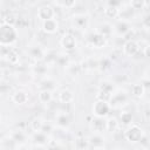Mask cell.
<instances>
[{"mask_svg": "<svg viewBox=\"0 0 150 150\" xmlns=\"http://www.w3.org/2000/svg\"><path fill=\"white\" fill-rule=\"evenodd\" d=\"M89 146L86 137H77L75 139V150H84Z\"/></svg>", "mask_w": 150, "mask_h": 150, "instance_id": "836d02e7", "label": "cell"}, {"mask_svg": "<svg viewBox=\"0 0 150 150\" xmlns=\"http://www.w3.org/2000/svg\"><path fill=\"white\" fill-rule=\"evenodd\" d=\"M94 150H105V148L103 146V148H96V149H94Z\"/></svg>", "mask_w": 150, "mask_h": 150, "instance_id": "ab89813d", "label": "cell"}, {"mask_svg": "<svg viewBox=\"0 0 150 150\" xmlns=\"http://www.w3.org/2000/svg\"><path fill=\"white\" fill-rule=\"evenodd\" d=\"M145 91H146V89L143 87L142 83H135L131 86V89H130V94L136 98H142L144 96Z\"/></svg>", "mask_w": 150, "mask_h": 150, "instance_id": "603a6c76", "label": "cell"}, {"mask_svg": "<svg viewBox=\"0 0 150 150\" xmlns=\"http://www.w3.org/2000/svg\"><path fill=\"white\" fill-rule=\"evenodd\" d=\"M36 15L40 20L46 21V20H49V19H55L56 12H55V8L52 5H42L38 8Z\"/></svg>", "mask_w": 150, "mask_h": 150, "instance_id": "30bf717a", "label": "cell"}, {"mask_svg": "<svg viewBox=\"0 0 150 150\" xmlns=\"http://www.w3.org/2000/svg\"><path fill=\"white\" fill-rule=\"evenodd\" d=\"M27 54L30 59H33L36 62H41L47 56V50L41 45H32L27 49Z\"/></svg>", "mask_w": 150, "mask_h": 150, "instance_id": "9c48e42d", "label": "cell"}, {"mask_svg": "<svg viewBox=\"0 0 150 150\" xmlns=\"http://www.w3.org/2000/svg\"><path fill=\"white\" fill-rule=\"evenodd\" d=\"M110 105L108 102H102V101H95L93 107H91V114L94 117H101L105 118L110 114Z\"/></svg>", "mask_w": 150, "mask_h": 150, "instance_id": "8992f818", "label": "cell"}, {"mask_svg": "<svg viewBox=\"0 0 150 150\" xmlns=\"http://www.w3.org/2000/svg\"><path fill=\"white\" fill-rule=\"evenodd\" d=\"M11 90H12V86L9 83H6V82L0 83V94H8Z\"/></svg>", "mask_w": 150, "mask_h": 150, "instance_id": "8d00e7d4", "label": "cell"}, {"mask_svg": "<svg viewBox=\"0 0 150 150\" xmlns=\"http://www.w3.org/2000/svg\"><path fill=\"white\" fill-rule=\"evenodd\" d=\"M28 94L27 91L22 90V89H19V90H15L13 91L12 96H11V100L13 103L18 104V105H22V104H26L28 102Z\"/></svg>", "mask_w": 150, "mask_h": 150, "instance_id": "5bb4252c", "label": "cell"}, {"mask_svg": "<svg viewBox=\"0 0 150 150\" xmlns=\"http://www.w3.org/2000/svg\"><path fill=\"white\" fill-rule=\"evenodd\" d=\"M112 27H114V33H117L121 36H124L132 28L130 22L129 21H124V20H118Z\"/></svg>", "mask_w": 150, "mask_h": 150, "instance_id": "e0dca14e", "label": "cell"}, {"mask_svg": "<svg viewBox=\"0 0 150 150\" xmlns=\"http://www.w3.org/2000/svg\"><path fill=\"white\" fill-rule=\"evenodd\" d=\"M43 123H45V121L41 117H35V118H33L30 121V129L34 132H39V131H41Z\"/></svg>", "mask_w": 150, "mask_h": 150, "instance_id": "d6a6232c", "label": "cell"}, {"mask_svg": "<svg viewBox=\"0 0 150 150\" xmlns=\"http://www.w3.org/2000/svg\"><path fill=\"white\" fill-rule=\"evenodd\" d=\"M0 56L12 64H16L20 60L19 53L12 46L11 47H0Z\"/></svg>", "mask_w": 150, "mask_h": 150, "instance_id": "52a82bcc", "label": "cell"}, {"mask_svg": "<svg viewBox=\"0 0 150 150\" xmlns=\"http://www.w3.org/2000/svg\"><path fill=\"white\" fill-rule=\"evenodd\" d=\"M127 102H128V93L125 90L117 89V90H115L111 94V97H110V100H109L108 103H109L110 108L117 109V108L123 107Z\"/></svg>", "mask_w": 150, "mask_h": 150, "instance_id": "277c9868", "label": "cell"}, {"mask_svg": "<svg viewBox=\"0 0 150 150\" xmlns=\"http://www.w3.org/2000/svg\"><path fill=\"white\" fill-rule=\"evenodd\" d=\"M103 14L108 19H117L118 18V7L105 6L103 9Z\"/></svg>", "mask_w": 150, "mask_h": 150, "instance_id": "f546056e", "label": "cell"}, {"mask_svg": "<svg viewBox=\"0 0 150 150\" xmlns=\"http://www.w3.org/2000/svg\"><path fill=\"white\" fill-rule=\"evenodd\" d=\"M38 98L41 103H49L52 100H53V93L50 90H45V89H41L38 94Z\"/></svg>", "mask_w": 150, "mask_h": 150, "instance_id": "83f0119b", "label": "cell"}, {"mask_svg": "<svg viewBox=\"0 0 150 150\" xmlns=\"http://www.w3.org/2000/svg\"><path fill=\"white\" fill-rule=\"evenodd\" d=\"M144 130L143 128H141L138 124H130L129 127H127L125 131H124V138L132 144L139 143V141L143 138L144 136Z\"/></svg>", "mask_w": 150, "mask_h": 150, "instance_id": "7a4b0ae2", "label": "cell"}, {"mask_svg": "<svg viewBox=\"0 0 150 150\" xmlns=\"http://www.w3.org/2000/svg\"><path fill=\"white\" fill-rule=\"evenodd\" d=\"M52 130H53V125H52V124H49V123H48V124L43 123L42 129H41V131H42L43 134H46V135H47V134H49Z\"/></svg>", "mask_w": 150, "mask_h": 150, "instance_id": "74e56055", "label": "cell"}, {"mask_svg": "<svg viewBox=\"0 0 150 150\" xmlns=\"http://www.w3.org/2000/svg\"><path fill=\"white\" fill-rule=\"evenodd\" d=\"M122 50H123V54L127 55V56H131V57L135 56V55L139 52L137 41L134 40V39L124 41V43H123V46H122Z\"/></svg>", "mask_w": 150, "mask_h": 150, "instance_id": "8fae6325", "label": "cell"}, {"mask_svg": "<svg viewBox=\"0 0 150 150\" xmlns=\"http://www.w3.org/2000/svg\"><path fill=\"white\" fill-rule=\"evenodd\" d=\"M59 101L61 103H64V104L71 103L74 101V94H73V91L69 90V89H62L59 93Z\"/></svg>", "mask_w": 150, "mask_h": 150, "instance_id": "7402d4cb", "label": "cell"}, {"mask_svg": "<svg viewBox=\"0 0 150 150\" xmlns=\"http://www.w3.org/2000/svg\"><path fill=\"white\" fill-rule=\"evenodd\" d=\"M32 70H33V73L35 74V75H46V73H47V67L45 66V64H42V63H36L35 66H33V68H32Z\"/></svg>", "mask_w": 150, "mask_h": 150, "instance_id": "d590c367", "label": "cell"}, {"mask_svg": "<svg viewBox=\"0 0 150 150\" xmlns=\"http://www.w3.org/2000/svg\"><path fill=\"white\" fill-rule=\"evenodd\" d=\"M134 122V116L130 111H122L120 114V123L124 127H129Z\"/></svg>", "mask_w": 150, "mask_h": 150, "instance_id": "4316f807", "label": "cell"}, {"mask_svg": "<svg viewBox=\"0 0 150 150\" xmlns=\"http://www.w3.org/2000/svg\"><path fill=\"white\" fill-rule=\"evenodd\" d=\"M98 63H100V61L96 57L88 56V57H86L80 63V66H81V69L82 70H94V69H97L98 68Z\"/></svg>", "mask_w": 150, "mask_h": 150, "instance_id": "d6986e66", "label": "cell"}, {"mask_svg": "<svg viewBox=\"0 0 150 150\" xmlns=\"http://www.w3.org/2000/svg\"><path fill=\"white\" fill-rule=\"evenodd\" d=\"M0 120H1V115H0Z\"/></svg>", "mask_w": 150, "mask_h": 150, "instance_id": "b9f144b4", "label": "cell"}, {"mask_svg": "<svg viewBox=\"0 0 150 150\" xmlns=\"http://www.w3.org/2000/svg\"><path fill=\"white\" fill-rule=\"evenodd\" d=\"M128 6L132 11H139V9H143L145 6H148V2L144 0H131L128 2Z\"/></svg>", "mask_w": 150, "mask_h": 150, "instance_id": "1f68e13d", "label": "cell"}, {"mask_svg": "<svg viewBox=\"0 0 150 150\" xmlns=\"http://www.w3.org/2000/svg\"><path fill=\"white\" fill-rule=\"evenodd\" d=\"M88 144L89 146H93L94 149L96 148H103L104 146V143H105V138L102 134H96V132H93L88 138Z\"/></svg>", "mask_w": 150, "mask_h": 150, "instance_id": "4fadbf2b", "label": "cell"}, {"mask_svg": "<svg viewBox=\"0 0 150 150\" xmlns=\"http://www.w3.org/2000/svg\"><path fill=\"white\" fill-rule=\"evenodd\" d=\"M33 142L39 145V146H45L49 143V139H48V136L46 134H43L42 131H39V132H34L33 137H32Z\"/></svg>", "mask_w": 150, "mask_h": 150, "instance_id": "44dd1931", "label": "cell"}, {"mask_svg": "<svg viewBox=\"0 0 150 150\" xmlns=\"http://www.w3.org/2000/svg\"><path fill=\"white\" fill-rule=\"evenodd\" d=\"M86 41L91 48H96V49L104 48L107 46V43H108V40L105 38H103L100 33H97L96 30L89 32L87 34V36H86Z\"/></svg>", "mask_w": 150, "mask_h": 150, "instance_id": "3957f363", "label": "cell"}, {"mask_svg": "<svg viewBox=\"0 0 150 150\" xmlns=\"http://www.w3.org/2000/svg\"><path fill=\"white\" fill-rule=\"evenodd\" d=\"M71 123V118L68 112L60 111L55 116V125L59 127L60 129H68Z\"/></svg>", "mask_w": 150, "mask_h": 150, "instance_id": "7c38bea8", "label": "cell"}, {"mask_svg": "<svg viewBox=\"0 0 150 150\" xmlns=\"http://www.w3.org/2000/svg\"><path fill=\"white\" fill-rule=\"evenodd\" d=\"M90 129L93 132L96 134H103L105 131V120L101 118V117H94L90 122H89Z\"/></svg>", "mask_w": 150, "mask_h": 150, "instance_id": "9a60e30c", "label": "cell"}, {"mask_svg": "<svg viewBox=\"0 0 150 150\" xmlns=\"http://www.w3.org/2000/svg\"><path fill=\"white\" fill-rule=\"evenodd\" d=\"M90 18L87 13H79L71 16V26L74 29L77 30H84L89 27Z\"/></svg>", "mask_w": 150, "mask_h": 150, "instance_id": "5b68a950", "label": "cell"}, {"mask_svg": "<svg viewBox=\"0 0 150 150\" xmlns=\"http://www.w3.org/2000/svg\"><path fill=\"white\" fill-rule=\"evenodd\" d=\"M98 90H102V91H107V93L112 94L116 89H115V84H114L112 81H110V80H102L98 83Z\"/></svg>", "mask_w": 150, "mask_h": 150, "instance_id": "484cf974", "label": "cell"}, {"mask_svg": "<svg viewBox=\"0 0 150 150\" xmlns=\"http://www.w3.org/2000/svg\"><path fill=\"white\" fill-rule=\"evenodd\" d=\"M110 97H111V94H110V93H107V91H102V90H97V93L95 94V98H96V101L109 102Z\"/></svg>", "mask_w": 150, "mask_h": 150, "instance_id": "e575fe53", "label": "cell"}, {"mask_svg": "<svg viewBox=\"0 0 150 150\" xmlns=\"http://www.w3.org/2000/svg\"><path fill=\"white\" fill-rule=\"evenodd\" d=\"M120 128V122L117 121L116 117H108L105 120V131L109 132H116Z\"/></svg>", "mask_w": 150, "mask_h": 150, "instance_id": "cb8c5ba5", "label": "cell"}, {"mask_svg": "<svg viewBox=\"0 0 150 150\" xmlns=\"http://www.w3.org/2000/svg\"><path fill=\"white\" fill-rule=\"evenodd\" d=\"M66 70L70 76H77L82 71L79 62H68V64L66 66Z\"/></svg>", "mask_w": 150, "mask_h": 150, "instance_id": "d4e9b609", "label": "cell"}, {"mask_svg": "<svg viewBox=\"0 0 150 150\" xmlns=\"http://www.w3.org/2000/svg\"><path fill=\"white\" fill-rule=\"evenodd\" d=\"M95 30H96L97 33H100L103 38H105L108 41H109V39L114 35V27H112V25L109 23V22H102V23H100Z\"/></svg>", "mask_w": 150, "mask_h": 150, "instance_id": "2e32d148", "label": "cell"}, {"mask_svg": "<svg viewBox=\"0 0 150 150\" xmlns=\"http://www.w3.org/2000/svg\"><path fill=\"white\" fill-rule=\"evenodd\" d=\"M59 29V21L56 19H49L42 21V30L47 34H54Z\"/></svg>", "mask_w": 150, "mask_h": 150, "instance_id": "ac0fdd59", "label": "cell"}, {"mask_svg": "<svg viewBox=\"0 0 150 150\" xmlns=\"http://www.w3.org/2000/svg\"><path fill=\"white\" fill-rule=\"evenodd\" d=\"M1 150H14L13 148H9V146H5L4 149H1Z\"/></svg>", "mask_w": 150, "mask_h": 150, "instance_id": "f35d334b", "label": "cell"}, {"mask_svg": "<svg viewBox=\"0 0 150 150\" xmlns=\"http://www.w3.org/2000/svg\"><path fill=\"white\" fill-rule=\"evenodd\" d=\"M1 75H2V70L0 69V77H1Z\"/></svg>", "mask_w": 150, "mask_h": 150, "instance_id": "60d3db41", "label": "cell"}, {"mask_svg": "<svg viewBox=\"0 0 150 150\" xmlns=\"http://www.w3.org/2000/svg\"><path fill=\"white\" fill-rule=\"evenodd\" d=\"M0 11H1V9H0Z\"/></svg>", "mask_w": 150, "mask_h": 150, "instance_id": "7bdbcfd3", "label": "cell"}, {"mask_svg": "<svg viewBox=\"0 0 150 150\" xmlns=\"http://www.w3.org/2000/svg\"><path fill=\"white\" fill-rule=\"evenodd\" d=\"M18 41V30L15 26L0 23V47H11Z\"/></svg>", "mask_w": 150, "mask_h": 150, "instance_id": "6da1fadb", "label": "cell"}, {"mask_svg": "<svg viewBox=\"0 0 150 150\" xmlns=\"http://www.w3.org/2000/svg\"><path fill=\"white\" fill-rule=\"evenodd\" d=\"M60 46L66 52H74L77 47L76 38L71 33H64L60 39Z\"/></svg>", "mask_w": 150, "mask_h": 150, "instance_id": "ba28073f", "label": "cell"}, {"mask_svg": "<svg viewBox=\"0 0 150 150\" xmlns=\"http://www.w3.org/2000/svg\"><path fill=\"white\" fill-rule=\"evenodd\" d=\"M76 0H56L53 1V5H55L56 7H61L64 9H70L73 7L76 6Z\"/></svg>", "mask_w": 150, "mask_h": 150, "instance_id": "f1b7e54d", "label": "cell"}, {"mask_svg": "<svg viewBox=\"0 0 150 150\" xmlns=\"http://www.w3.org/2000/svg\"><path fill=\"white\" fill-rule=\"evenodd\" d=\"M11 139L13 141V143L19 144V145H23L27 143L28 137L27 135L22 131V130H13L11 134Z\"/></svg>", "mask_w": 150, "mask_h": 150, "instance_id": "ffe728a7", "label": "cell"}, {"mask_svg": "<svg viewBox=\"0 0 150 150\" xmlns=\"http://www.w3.org/2000/svg\"><path fill=\"white\" fill-rule=\"evenodd\" d=\"M2 22L4 23H8V25H12V26H15L16 22H18V16L14 12L9 11L7 12L4 16H2Z\"/></svg>", "mask_w": 150, "mask_h": 150, "instance_id": "4dcf8cb0", "label": "cell"}]
</instances>
